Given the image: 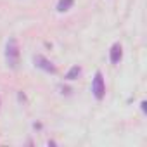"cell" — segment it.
<instances>
[{"label":"cell","instance_id":"1","mask_svg":"<svg viewBox=\"0 0 147 147\" xmlns=\"http://www.w3.org/2000/svg\"><path fill=\"white\" fill-rule=\"evenodd\" d=\"M19 45H18V40L16 38H9L7 45H5V62L9 67L16 69L19 66Z\"/></svg>","mask_w":147,"mask_h":147},{"label":"cell","instance_id":"2","mask_svg":"<svg viewBox=\"0 0 147 147\" xmlns=\"http://www.w3.org/2000/svg\"><path fill=\"white\" fill-rule=\"evenodd\" d=\"M92 94L97 100H102L104 95H106V83H104V78H102V73L97 71L95 76L92 80Z\"/></svg>","mask_w":147,"mask_h":147},{"label":"cell","instance_id":"3","mask_svg":"<svg viewBox=\"0 0 147 147\" xmlns=\"http://www.w3.org/2000/svg\"><path fill=\"white\" fill-rule=\"evenodd\" d=\"M33 62H35V66H36V67L43 69L45 73H52V75H55V73H57V67H55V66H54L47 57H43L42 54L35 55V57H33Z\"/></svg>","mask_w":147,"mask_h":147},{"label":"cell","instance_id":"4","mask_svg":"<svg viewBox=\"0 0 147 147\" xmlns=\"http://www.w3.org/2000/svg\"><path fill=\"white\" fill-rule=\"evenodd\" d=\"M121 57H123V49H121L119 43H114L111 47V50H109V59H111L113 64H118L121 61Z\"/></svg>","mask_w":147,"mask_h":147},{"label":"cell","instance_id":"5","mask_svg":"<svg viewBox=\"0 0 147 147\" xmlns=\"http://www.w3.org/2000/svg\"><path fill=\"white\" fill-rule=\"evenodd\" d=\"M82 75V67L80 66H73L67 73H66V80H76Z\"/></svg>","mask_w":147,"mask_h":147},{"label":"cell","instance_id":"6","mask_svg":"<svg viewBox=\"0 0 147 147\" xmlns=\"http://www.w3.org/2000/svg\"><path fill=\"white\" fill-rule=\"evenodd\" d=\"M73 4H75V0H59L57 2V11L59 12H66L73 7Z\"/></svg>","mask_w":147,"mask_h":147}]
</instances>
